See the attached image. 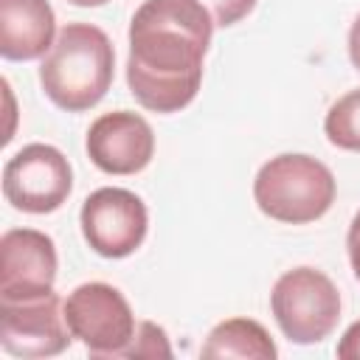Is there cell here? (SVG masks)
Segmentation results:
<instances>
[{"mask_svg":"<svg viewBox=\"0 0 360 360\" xmlns=\"http://www.w3.org/2000/svg\"><path fill=\"white\" fill-rule=\"evenodd\" d=\"M79 222L90 250L104 259H127L146 239L149 211L135 191L104 186L82 202Z\"/></svg>","mask_w":360,"mask_h":360,"instance_id":"52a82bcc","label":"cell"},{"mask_svg":"<svg viewBox=\"0 0 360 360\" xmlns=\"http://www.w3.org/2000/svg\"><path fill=\"white\" fill-rule=\"evenodd\" d=\"M65 321L93 357H121L138 329L124 292L104 281L79 284L65 301Z\"/></svg>","mask_w":360,"mask_h":360,"instance_id":"5b68a950","label":"cell"},{"mask_svg":"<svg viewBox=\"0 0 360 360\" xmlns=\"http://www.w3.org/2000/svg\"><path fill=\"white\" fill-rule=\"evenodd\" d=\"M338 357H343V360H360V321H354L343 332V338L338 343Z\"/></svg>","mask_w":360,"mask_h":360,"instance_id":"2e32d148","label":"cell"},{"mask_svg":"<svg viewBox=\"0 0 360 360\" xmlns=\"http://www.w3.org/2000/svg\"><path fill=\"white\" fill-rule=\"evenodd\" d=\"M349 59L360 70V14L354 17V22L349 28Z\"/></svg>","mask_w":360,"mask_h":360,"instance_id":"ac0fdd59","label":"cell"},{"mask_svg":"<svg viewBox=\"0 0 360 360\" xmlns=\"http://www.w3.org/2000/svg\"><path fill=\"white\" fill-rule=\"evenodd\" d=\"M84 149L93 166L107 174H138L155 155V132L143 115L115 110L90 124Z\"/></svg>","mask_w":360,"mask_h":360,"instance_id":"30bf717a","label":"cell"},{"mask_svg":"<svg viewBox=\"0 0 360 360\" xmlns=\"http://www.w3.org/2000/svg\"><path fill=\"white\" fill-rule=\"evenodd\" d=\"M121 357H172V346H169L163 326H158L152 321H141L132 343L124 349Z\"/></svg>","mask_w":360,"mask_h":360,"instance_id":"5bb4252c","label":"cell"},{"mask_svg":"<svg viewBox=\"0 0 360 360\" xmlns=\"http://www.w3.org/2000/svg\"><path fill=\"white\" fill-rule=\"evenodd\" d=\"M68 3L82 6V8H96V6H104V3H110V0H68Z\"/></svg>","mask_w":360,"mask_h":360,"instance_id":"d6986e66","label":"cell"},{"mask_svg":"<svg viewBox=\"0 0 360 360\" xmlns=\"http://www.w3.org/2000/svg\"><path fill=\"white\" fill-rule=\"evenodd\" d=\"M115 76V48L110 37L90 22H68L39 65L45 96L68 112L96 107Z\"/></svg>","mask_w":360,"mask_h":360,"instance_id":"7a4b0ae2","label":"cell"},{"mask_svg":"<svg viewBox=\"0 0 360 360\" xmlns=\"http://www.w3.org/2000/svg\"><path fill=\"white\" fill-rule=\"evenodd\" d=\"M73 188L68 158L51 143H28L3 166V197L25 214H51Z\"/></svg>","mask_w":360,"mask_h":360,"instance_id":"8992f818","label":"cell"},{"mask_svg":"<svg viewBox=\"0 0 360 360\" xmlns=\"http://www.w3.org/2000/svg\"><path fill=\"white\" fill-rule=\"evenodd\" d=\"M56 42V17L48 0H0V56L31 62Z\"/></svg>","mask_w":360,"mask_h":360,"instance_id":"8fae6325","label":"cell"},{"mask_svg":"<svg viewBox=\"0 0 360 360\" xmlns=\"http://www.w3.org/2000/svg\"><path fill=\"white\" fill-rule=\"evenodd\" d=\"M270 312L292 343H321L340 321V292L326 273L315 267H292L273 284Z\"/></svg>","mask_w":360,"mask_h":360,"instance_id":"277c9868","label":"cell"},{"mask_svg":"<svg viewBox=\"0 0 360 360\" xmlns=\"http://www.w3.org/2000/svg\"><path fill=\"white\" fill-rule=\"evenodd\" d=\"M65 304L51 290L34 298L0 301V346L11 357L42 360L56 357L70 346Z\"/></svg>","mask_w":360,"mask_h":360,"instance_id":"ba28073f","label":"cell"},{"mask_svg":"<svg viewBox=\"0 0 360 360\" xmlns=\"http://www.w3.org/2000/svg\"><path fill=\"white\" fill-rule=\"evenodd\" d=\"M56 270L59 259L48 233L37 228H11L0 236V301L51 292Z\"/></svg>","mask_w":360,"mask_h":360,"instance_id":"9c48e42d","label":"cell"},{"mask_svg":"<svg viewBox=\"0 0 360 360\" xmlns=\"http://www.w3.org/2000/svg\"><path fill=\"white\" fill-rule=\"evenodd\" d=\"M335 174L312 155L284 152L270 158L253 180L259 211L276 222L307 225L321 219L335 202Z\"/></svg>","mask_w":360,"mask_h":360,"instance_id":"3957f363","label":"cell"},{"mask_svg":"<svg viewBox=\"0 0 360 360\" xmlns=\"http://www.w3.org/2000/svg\"><path fill=\"white\" fill-rule=\"evenodd\" d=\"M202 357H239V360H273L278 354L270 332L253 318H228L217 323L202 349Z\"/></svg>","mask_w":360,"mask_h":360,"instance_id":"7c38bea8","label":"cell"},{"mask_svg":"<svg viewBox=\"0 0 360 360\" xmlns=\"http://www.w3.org/2000/svg\"><path fill=\"white\" fill-rule=\"evenodd\" d=\"M214 17L200 0H143L129 22L127 84L152 112H180L202 82Z\"/></svg>","mask_w":360,"mask_h":360,"instance_id":"6da1fadb","label":"cell"},{"mask_svg":"<svg viewBox=\"0 0 360 360\" xmlns=\"http://www.w3.org/2000/svg\"><path fill=\"white\" fill-rule=\"evenodd\" d=\"M211 17H214V25L217 28H228V25H236L239 20H245L259 0H200Z\"/></svg>","mask_w":360,"mask_h":360,"instance_id":"9a60e30c","label":"cell"},{"mask_svg":"<svg viewBox=\"0 0 360 360\" xmlns=\"http://www.w3.org/2000/svg\"><path fill=\"white\" fill-rule=\"evenodd\" d=\"M346 250H349V262H352L354 278L360 281V211L354 214V219H352V225H349V233H346Z\"/></svg>","mask_w":360,"mask_h":360,"instance_id":"e0dca14e","label":"cell"},{"mask_svg":"<svg viewBox=\"0 0 360 360\" xmlns=\"http://www.w3.org/2000/svg\"><path fill=\"white\" fill-rule=\"evenodd\" d=\"M323 132L332 146L360 152V87L349 90L329 107L323 118Z\"/></svg>","mask_w":360,"mask_h":360,"instance_id":"4fadbf2b","label":"cell"}]
</instances>
